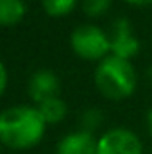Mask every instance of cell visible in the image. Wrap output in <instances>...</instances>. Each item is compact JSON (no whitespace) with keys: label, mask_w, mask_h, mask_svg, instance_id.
Instances as JSON below:
<instances>
[{"label":"cell","mask_w":152,"mask_h":154,"mask_svg":"<svg viewBox=\"0 0 152 154\" xmlns=\"http://www.w3.org/2000/svg\"><path fill=\"white\" fill-rule=\"evenodd\" d=\"M36 108H38V111L41 113L43 120L47 122V125H48V124H59V122L66 116V111H68L66 102H65L59 95L43 100L41 104L36 106Z\"/></svg>","instance_id":"cell-9"},{"label":"cell","mask_w":152,"mask_h":154,"mask_svg":"<svg viewBox=\"0 0 152 154\" xmlns=\"http://www.w3.org/2000/svg\"><path fill=\"white\" fill-rule=\"evenodd\" d=\"M93 79L97 90L111 100H122L131 97L138 84L136 70L131 65V61H125L111 54L97 65Z\"/></svg>","instance_id":"cell-2"},{"label":"cell","mask_w":152,"mask_h":154,"mask_svg":"<svg viewBox=\"0 0 152 154\" xmlns=\"http://www.w3.org/2000/svg\"><path fill=\"white\" fill-rule=\"evenodd\" d=\"M102 124V113L97 109V108H91V109H86L82 116H81V131H86V133H91Z\"/></svg>","instance_id":"cell-12"},{"label":"cell","mask_w":152,"mask_h":154,"mask_svg":"<svg viewBox=\"0 0 152 154\" xmlns=\"http://www.w3.org/2000/svg\"><path fill=\"white\" fill-rule=\"evenodd\" d=\"M47 122L34 106H13L0 113V145L25 151L38 145Z\"/></svg>","instance_id":"cell-1"},{"label":"cell","mask_w":152,"mask_h":154,"mask_svg":"<svg viewBox=\"0 0 152 154\" xmlns=\"http://www.w3.org/2000/svg\"><path fill=\"white\" fill-rule=\"evenodd\" d=\"M72 50L79 57L86 61H102L111 54V45H109V34L104 32L99 25L93 23H84L74 29L70 36Z\"/></svg>","instance_id":"cell-3"},{"label":"cell","mask_w":152,"mask_h":154,"mask_svg":"<svg viewBox=\"0 0 152 154\" xmlns=\"http://www.w3.org/2000/svg\"><path fill=\"white\" fill-rule=\"evenodd\" d=\"M57 154H97V138L81 129L68 133L59 142Z\"/></svg>","instance_id":"cell-7"},{"label":"cell","mask_w":152,"mask_h":154,"mask_svg":"<svg viewBox=\"0 0 152 154\" xmlns=\"http://www.w3.org/2000/svg\"><path fill=\"white\" fill-rule=\"evenodd\" d=\"M147 127H149V133H150V136H152V108L147 113Z\"/></svg>","instance_id":"cell-15"},{"label":"cell","mask_w":152,"mask_h":154,"mask_svg":"<svg viewBox=\"0 0 152 154\" xmlns=\"http://www.w3.org/2000/svg\"><path fill=\"white\" fill-rule=\"evenodd\" d=\"M29 97L36 102L41 104L47 99L57 97L59 93V79L52 70H38L34 72L29 79Z\"/></svg>","instance_id":"cell-6"},{"label":"cell","mask_w":152,"mask_h":154,"mask_svg":"<svg viewBox=\"0 0 152 154\" xmlns=\"http://www.w3.org/2000/svg\"><path fill=\"white\" fill-rule=\"evenodd\" d=\"M111 4L113 0H82V11L90 18H99L109 11Z\"/></svg>","instance_id":"cell-11"},{"label":"cell","mask_w":152,"mask_h":154,"mask_svg":"<svg viewBox=\"0 0 152 154\" xmlns=\"http://www.w3.org/2000/svg\"><path fill=\"white\" fill-rule=\"evenodd\" d=\"M0 154H2V152H0Z\"/></svg>","instance_id":"cell-17"},{"label":"cell","mask_w":152,"mask_h":154,"mask_svg":"<svg viewBox=\"0 0 152 154\" xmlns=\"http://www.w3.org/2000/svg\"><path fill=\"white\" fill-rule=\"evenodd\" d=\"M149 79H150V81H152V66H150V68H149Z\"/></svg>","instance_id":"cell-16"},{"label":"cell","mask_w":152,"mask_h":154,"mask_svg":"<svg viewBox=\"0 0 152 154\" xmlns=\"http://www.w3.org/2000/svg\"><path fill=\"white\" fill-rule=\"evenodd\" d=\"M131 5H136V7H147V5H152V0H123Z\"/></svg>","instance_id":"cell-14"},{"label":"cell","mask_w":152,"mask_h":154,"mask_svg":"<svg viewBox=\"0 0 152 154\" xmlns=\"http://www.w3.org/2000/svg\"><path fill=\"white\" fill-rule=\"evenodd\" d=\"M97 154H143V145L131 129L113 127L97 140Z\"/></svg>","instance_id":"cell-4"},{"label":"cell","mask_w":152,"mask_h":154,"mask_svg":"<svg viewBox=\"0 0 152 154\" xmlns=\"http://www.w3.org/2000/svg\"><path fill=\"white\" fill-rule=\"evenodd\" d=\"M109 45H111V56L122 57L125 61H131L140 52V41L134 36L127 18H118L113 23L109 34Z\"/></svg>","instance_id":"cell-5"},{"label":"cell","mask_w":152,"mask_h":154,"mask_svg":"<svg viewBox=\"0 0 152 154\" xmlns=\"http://www.w3.org/2000/svg\"><path fill=\"white\" fill-rule=\"evenodd\" d=\"M27 13L23 0H0V25L11 27L23 20Z\"/></svg>","instance_id":"cell-8"},{"label":"cell","mask_w":152,"mask_h":154,"mask_svg":"<svg viewBox=\"0 0 152 154\" xmlns=\"http://www.w3.org/2000/svg\"><path fill=\"white\" fill-rule=\"evenodd\" d=\"M7 81H9L7 68H5V66H4V63L0 61V97H2V93L5 91V88H7Z\"/></svg>","instance_id":"cell-13"},{"label":"cell","mask_w":152,"mask_h":154,"mask_svg":"<svg viewBox=\"0 0 152 154\" xmlns=\"http://www.w3.org/2000/svg\"><path fill=\"white\" fill-rule=\"evenodd\" d=\"M41 5L48 16L59 18L70 14L77 5V0H41Z\"/></svg>","instance_id":"cell-10"}]
</instances>
